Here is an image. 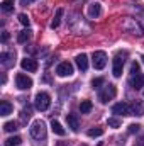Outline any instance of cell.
<instances>
[{
	"label": "cell",
	"instance_id": "obj_31",
	"mask_svg": "<svg viewBox=\"0 0 144 146\" xmlns=\"http://www.w3.org/2000/svg\"><path fill=\"white\" fill-rule=\"evenodd\" d=\"M136 146H144V136H141V138L137 139V143H136Z\"/></svg>",
	"mask_w": 144,
	"mask_h": 146
},
{
	"label": "cell",
	"instance_id": "obj_25",
	"mask_svg": "<svg viewBox=\"0 0 144 146\" xmlns=\"http://www.w3.org/2000/svg\"><path fill=\"white\" fill-rule=\"evenodd\" d=\"M104 83H105L104 78H93V80H92V88H100Z\"/></svg>",
	"mask_w": 144,
	"mask_h": 146
},
{
	"label": "cell",
	"instance_id": "obj_8",
	"mask_svg": "<svg viewBox=\"0 0 144 146\" xmlns=\"http://www.w3.org/2000/svg\"><path fill=\"white\" fill-rule=\"evenodd\" d=\"M122 68H124V60L120 58V54H117L115 58H114V66H112V73H114V76H120L122 75Z\"/></svg>",
	"mask_w": 144,
	"mask_h": 146
},
{
	"label": "cell",
	"instance_id": "obj_23",
	"mask_svg": "<svg viewBox=\"0 0 144 146\" xmlns=\"http://www.w3.org/2000/svg\"><path fill=\"white\" fill-rule=\"evenodd\" d=\"M29 39H31V31H29V29H24V31L19 34V37H17L19 42H26V41H29Z\"/></svg>",
	"mask_w": 144,
	"mask_h": 146
},
{
	"label": "cell",
	"instance_id": "obj_16",
	"mask_svg": "<svg viewBox=\"0 0 144 146\" xmlns=\"http://www.w3.org/2000/svg\"><path fill=\"white\" fill-rule=\"evenodd\" d=\"M51 129H53V133H54V134H58V136H65V134H66L65 127H63L58 121H54V119H53V122H51Z\"/></svg>",
	"mask_w": 144,
	"mask_h": 146
},
{
	"label": "cell",
	"instance_id": "obj_24",
	"mask_svg": "<svg viewBox=\"0 0 144 146\" xmlns=\"http://www.w3.org/2000/svg\"><path fill=\"white\" fill-rule=\"evenodd\" d=\"M15 129H17V124H15L14 121H10V122H5V124H3V131H5V133H14Z\"/></svg>",
	"mask_w": 144,
	"mask_h": 146
},
{
	"label": "cell",
	"instance_id": "obj_18",
	"mask_svg": "<svg viewBox=\"0 0 144 146\" xmlns=\"http://www.w3.org/2000/svg\"><path fill=\"white\" fill-rule=\"evenodd\" d=\"M22 145V138L19 136H12V138H7L3 141V146H20Z\"/></svg>",
	"mask_w": 144,
	"mask_h": 146
},
{
	"label": "cell",
	"instance_id": "obj_5",
	"mask_svg": "<svg viewBox=\"0 0 144 146\" xmlns=\"http://www.w3.org/2000/svg\"><path fill=\"white\" fill-rule=\"evenodd\" d=\"M15 85H17V88H20V90H29V88L32 87V80H31L27 75L19 73V75L15 76Z\"/></svg>",
	"mask_w": 144,
	"mask_h": 146
},
{
	"label": "cell",
	"instance_id": "obj_19",
	"mask_svg": "<svg viewBox=\"0 0 144 146\" xmlns=\"http://www.w3.org/2000/svg\"><path fill=\"white\" fill-rule=\"evenodd\" d=\"M61 17H63V9H58V10H56V15H54V19H53V22H51V27H53V29H56V27L59 26V22H61Z\"/></svg>",
	"mask_w": 144,
	"mask_h": 146
},
{
	"label": "cell",
	"instance_id": "obj_11",
	"mask_svg": "<svg viewBox=\"0 0 144 146\" xmlns=\"http://www.w3.org/2000/svg\"><path fill=\"white\" fill-rule=\"evenodd\" d=\"M20 66H22V70H26V72L34 73L37 70V61L32 60V58H26V60L20 61Z\"/></svg>",
	"mask_w": 144,
	"mask_h": 146
},
{
	"label": "cell",
	"instance_id": "obj_13",
	"mask_svg": "<svg viewBox=\"0 0 144 146\" xmlns=\"http://www.w3.org/2000/svg\"><path fill=\"white\" fill-rule=\"evenodd\" d=\"M102 14V5L98 3V2H92L90 5H88V15L92 17V19H95V17H98Z\"/></svg>",
	"mask_w": 144,
	"mask_h": 146
},
{
	"label": "cell",
	"instance_id": "obj_21",
	"mask_svg": "<svg viewBox=\"0 0 144 146\" xmlns=\"http://www.w3.org/2000/svg\"><path fill=\"white\" fill-rule=\"evenodd\" d=\"M87 134H88L90 138H98V136L104 134V129H102V127H92V129H88Z\"/></svg>",
	"mask_w": 144,
	"mask_h": 146
},
{
	"label": "cell",
	"instance_id": "obj_29",
	"mask_svg": "<svg viewBox=\"0 0 144 146\" xmlns=\"http://www.w3.org/2000/svg\"><path fill=\"white\" fill-rule=\"evenodd\" d=\"M131 73H132V75L139 73V63H136V61L132 63V66H131Z\"/></svg>",
	"mask_w": 144,
	"mask_h": 146
},
{
	"label": "cell",
	"instance_id": "obj_10",
	"mask_svg": "<svg viewBox=\"0 0 144 146\" xmlns=\"http://www.w3.org/2000/svg\"><path fill=\"white\" fill-rule=\"evenodd\" d=\"M0 61L5 68H10L15 63V53H2L0 54Z\"/></svg>",
	"mask_w": 144,
	"mask_h": 146
},
{
	"label": "cell",
	"instance_id": "obj_32",
	"mask_svg": "<svg viewBox=\"0 0 144 146\" xmlns=\"http://www.w3.org/2000/svg\"><path fill=\"white\" fill-rule=\"evenodd\" d=\"M2 41H9V33H2Z\"/></svg>",
	"mask_w": 144,
	"mask_h": 146
},
{
	"label": "cell",
	"instance_id": "obj_9",
	"mask_svg": "<svg viewBox=\"0 0 144 146\" xmlns=\"http://www.w3.org/2000/svg\"><path fill=\"white\" fill-rule=\"evenodd\" d=\"M129 83H131V87H132V88L141 90V88L144 87V75H141V73L132 75V76H131V80H129Z\"/></svg>",
	"mask_w": 144,
	"mask_h": 146
},
{
	"label": "cell",
	"instance_id": "obj_15",
	"mask_svg": "<svg viewBox=\"0 0 144 146\" xmlns=\"http://www.w3.org/2000/svg\"><path fill=\"white\" fill-rule=\"evenodd\" d=\"M66 122H68V127L71 131H78L80 122H78V115L76 114H66Z\"/></svg>",
	"mask_w": 144,
	"mask_h": 146
},
{
	"label": "cell",
	"instance_id": "obj_12",
	"mask_svg": "<svg viewBox=\"0 0 144 146\" xmlns=\"http://www.w3.org/2000/svg\"><path fill=\"white\" fill-rule=\"evenodd\" d=\"M131 115H144V102L143 100H134L131 104Z\"/></svg>",
	"mask_w": 144,
	"mask_h": 146
},
{
	"label": "cell",
	"instance_id": "obj_7",
	"mask_svg": "<svg viewBox=\"0 0 144 146\" xmlns=\"http://www.w3.org/2000/svg\"><path fill=\"white\" fill-rule=\"evenodd\" d=\"M112 112L117 115H131V106L126 102H119L112 107Z\"/></svg>",
	"mask_w": 144,
	"mask_h": 146
},
{
	"label": "cell",
	"instance_id": "obj_22",
	"mask_svg": "<svg viewBox=\"0 0 144 146\" xmlns=\"http://www.w3.org/2000/svg\"><path fill=\"white\" fill-rule=\"evenodd\" d=\"M92 110V102L90 100H83L81 104H80V112L81 114H88Z\"/></svg>",
	"mask_w": 144,
	"mask_h": 146
},
{
	"label": "cell",
	"instance_id": "obj_33",
	"mask_svg": "<svg viewBox=\"0 0 144 146\" xmlns=\"http://www.w3.org/2000/svg\"><path fill=\"white\" fill-rule=\"evenodd\" d=\"M141 60H143V63H144V54H143V58H141Z\"/></svg>",
	"mask_w": 144,
	"mask_h": 146
},
{
	"label": "cell",
	"instance_id": "obj_4",
	"mask_svg": "<svg viewBox=\"0 0 144 146\" xmlns=\"http://www.w3.org/2000/svg\"><path fill=\"white\" fill-rule=\"evenodd\" d=\"M92 63H93V68L95 70L105 68V65H107V54H105V51H93Z\"/></svg>",
	"mask_w": 144,
	"mask_h": 146
},
{
	"label": "cell",
	"instance_id": "obj_20",
	"mask_svg": "<svg viewBox=\"0 0 144 146\" xmlns=\"http://www.w3.org/2000/svg\"><path fill=\"white\" fill-rule=\"evenodd\" d=\"M14 2H15V0H3V2H2V10H3L5 14L12 12V10H14Z\"/></svg>",
	"mask_w": 144,
	"mask_h": 146
},
{
	"label": "cell",
	"instance_id": "obj_17",
	"mask_svg": "<svg viewBox=\"0 0 144 146\" xmlns=\"http://www.w3.org/2000/svg\"><path fill=\"white\" fill-rule=\"evenodd\" d=\"M9 114H12V104L7 100H2L0 102V115H9Z\"/></svg>",
	"mask_w": 144,
	"mask_h": 146
},
{
	"label": "cell",
	"instance_id": "obj_28",
	"mask_svg": "<svg viewBox=\"0 0 144 146\" xmlns=\"http://www.w3.org/2000/svg\"><path fill=\"white\" fill-rule=\"evenodd\" d=\"M139 127H141L139 124H131V126H129V129H127V133H129V134H134V133H137V131H139Z\"/></svg>",
	"mask_w": 144,
	"mask_h": 146
},
{
	"label": "cell",
	"instance_id": "obj_27",
	"mask_svg": "<svg viewBox=\"0 0 144 146\" xmlns=\"http://www.w3.org/2000/svg\"><path fill=\"white\" fill-rule=\"evenodd\" d=\"M19 22H20L22 26H29V17H27L26 14H19Z\"/></svg>",
	"mask_w": 144,
	"mask_h": 146
},
{
	"label": "cell",
	"instance_id": "obj_6",
	"mask_svg": "<svg viewBox=\"0 0 144 146\" xmlns=\"http://www.w3.org/2000/svg\"><path fill=\"white\" fill-rule=\"evenodd\" d=\"M56 75L58 76H71L73 75V65L70 61H63V63H59L58 65V68H56Z\"/></svg>",
	"mask_w": 144,
	"mask_h": 146
},
{
	"label": "cell",
	"instance_id": "obj_2",
	"mask_svg": "<svg viewBox=\"0 0 144 146\" xmlns=\"http://www.w3.org/2000/svg\"><path fill=\"white\" fill-rule=\"evenodd\" d=\"M115 95H117V88H115V85L108 83V85H105V87L100 90V94H98V100H100L102 104H108Z\"/></svg>",
	"mask_w": 144,
	"mask_h": 146
},
{
	"label": "cell",
	"instance_id": "obj_14",
	"mask_svg": "<svg viewBox=\"0 0 144 146\" xmlns=\"http://www.w3.org/2000/svg\"><path fill=\"white\" fill-rule=\"evenodd\" d=\"M75 61H76V66L81 70V72H87V68H88V56L87 54H78L76 58H75Z\"/></svg>",
	"mask_w": 144,
	"mask_h": 146
},
{
	"label": "cell",
	"instance_id": "obj_1",
	"mask_svg": "<svg viewBox=\"0 0 144 146\" xmlns=\"http://www.w3.org/2000/svg\"><path fill=\"white\" fill-rule=\"evenodd\" d=\"M29 133H31V136L34 139H37V141L46 139V124H44V121H41V119L34 121L31 124V127H29Z\"/></svg>",
	"mask_w": 144,
	"mask_h": 146
},
{
	"label": "cell",
	"instance_id": "obj_3",
	"mask_svg": "<svg viewBox=\"0 0 144 146\" xmlns=\"http://www.w3.org/2000/svg\"><path fill=\"white\" fill-rule=\"evenodd\" d=\"M34 106H36L37 110H48L49 109V106H51V97H49V94H46V92H39V94L36 95Z\"/></svg>",
	"mask_w": 144,
	"mask_h": 146
},
{
	"label": "cell",
	"instance_id": "obj_26",
	"mask_svg": "<svg viewBox=\"0 0 144 146\" xmlns=\"http://www.w3.org/2000/svg\"><path fill=\"white\" fill-rule=\"evenodd\" d=\"M107 124L110 126V127H120V121L115 119V117H110V119L107 121Z\"/></svg>",
	"mask_w": 144,
	"mask_h": 146
},
{
	"label": "cell",
	"instance_id": "obj_30",
	"mask_svg": "<svg viewBox=\"0 0 144 146\" xmlns=\"http://www.w3.org/2000/svg\"><path fill=\"white\" fill-rule=\"evenodd\" d=\"M22 121H26V119H29L31 117V110H29V107H27V110H22Z\"/></svg>",
	"mask_w": 144,
	"mask_h": 146
}]
</instances>
